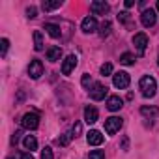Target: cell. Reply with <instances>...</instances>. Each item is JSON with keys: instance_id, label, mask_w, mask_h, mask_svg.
Listing matches in <instances>:
<instances>
[{"instance_id": "603a6c76", "label": "cell", "mask_w": 159, "mask_h": 159, "mask_svg": "<svg viewBox=\"0 0 159 159\" xmlns=\"http://www.w3.org/2000/svg\"><path fill=\"white\" fill-rule=\"evenodd\" d=\"M8 47H10V39L2 38V39H0V54H2V56L8 52Z\"/></svg>"}, {"instance_id": "52a82bcc", "label": "cell", "mask_w": 159, "mask_h": 159, "mask_svg": "<svg viewBox=\"0 0 159 159\" xmlns=\"http://www.w3.org/2000/svg\"><path fill=\"white\" fill-rule=\"evenodd\" d=\"M155 21H157V11H155V10L150 8V10H144V11H142V15H140V23H142L146 28L153 26Z\"/></svg>"}, {"instance_id": "74e56055", "label": "cell", "mask_w": 159, "mask_h": 159, "mask_svg": "<svg viewBox=\"0 0 159 159\" xmlns=\"http://www.w3.org/2000/svg\"><path fill=\"white\" fill-rule=\"evenodd\" d=\"M157 64H159V58H157Z\"/></svg>"}, {"instance_id": "83f0119b", "label": "cell", "mask_w": 159, "mask_h": 159, "mask_svg": "<svg viewBox=\"0 0 159 159\" xmlns=\"http://www.w3.org/2000/svg\"><path fill=\"white\" fill-rule=\"evenodd\" d=\"M41 159H52V150H51L49 146L43 148V152H41Z\"/></svg>"}, {"instance_id": "3957f363", "label": "cell", "mask_w": 159, "mask_h": 159, "mask_svg": "<svg viewBox=\"0 0 159 159\" xmlns=\"http://www.w3.org/2000/svg\"><path fill=\"white\" fill-rule=\"evenodd\" d=\"M129 73H125V71H118V73H114L112 75V83H114V86L116 88H120V90H124V88H127L129 86Z\"/></svg>"}, {"instance_id": "1f68e13d", "label": "cell", "mask_w": 159, "mask_h": 159, "mask_svg": "<svg viewBox=\"0 0 159 159\" xmlns=\"http://www.w3.org/2000/svg\"><path fill=\"white\" fill-rule=\"evenodd\" d=\"M19 135H21V131H15V133H13V137H11V144H17V140H19Z\"/></svg>"}, {"instance_id": "d590c367", "label": "cell", "mask_w": 159, "mask_h": 159, "mask_svg": "<svg viewBox=\"0 0 159 159\" xmlns=\"http://www.w3.org/2000/svg\"><path fill=\"white\" fill-rule=\"evenodd\" d=\"M157 13H159V0H157Z\"/></svg>"}, {"instance_id": "8d00e7d4", "label": "cell", "mask_w": 159, "mask_h": 159, "mask_svg": "<svg viewBox=\"0 0 159 159\" xmlns=\"http://www.w3.org/2000/svg\"><path fill=\"white\" fill-rule=\"evenodd\" d=\"M8 159H13V157H8Z\"/></svg>"}, {"instance_id": "484cf974", "label": "cell", "mask_w": 159, "mask_h": 159, "mask_svg": "<svg viewBox=\"0 0 159 159\" xmlns=\"http://www.w3.org/2000/svg\"><path fill=\"white\" fill-rule=\"evenodd\" d=\"M90 159H105V152L103 150H92L90 152Z\"/></svg>"}, {"instance_id": "cb8c5ba5", "label": "cell", "mask_w": 159, "mask_h": 159, "mask_svg": "<svg viewBox=\"0 0 159 159\" xmlns=\"http://www.w3.org/2000/svg\"><path fill=\"white\" fill-rule=\"evenodd\" d=\"M81 131H83V125H81V122H75V125L71 127V137H79V135H81Z\"/></svg>"}, {"instance_id": "ac0fdd59", "label": "cell", "mask_w": 159, "mask_h": 159, "mask_svg": "<svg viewBox=\"0 0 159 159\" xmlns=\"http://www.w3.org/2000/svg\"><path fill=\"white\" fill-rule=\"evenodd\" d=\"M34 49L36 51H43V38H41V32L39 30L34 32Z\"/></svg>"}, {"instance_id": "ba28073f", "label": "cell", "mask_w": 159, "mask_h": 159, "mask_svg": "<svg viewBox=\"0 0 159 159\" xmlns=\"http://www.w3.org/2000/svg\"><path fill=\"white\" fill-rule=\"evenodd\" d=\"M81 28H83L84 34H94V32L98 30V21H96V17H84L83 23H81Z\"/></svg>"}, {"instance_id": "9a60e30c", "label": "cell", "mask_w": 159, "mask_h": 159, "mask_svg": "<svg viewBox=\"0 0 159 159\" xmlns=\"http://www.w3.org/2000/svg\"><path fill=\"white\" fill-rule=\"evenodd\" d=\"M62 58V49L60 47H49L47 49V60L49 62H58Z\"/></svg>"}, {"instance_id": "4dcf8cb0", "label": "cell", "mask_w": 159, "mask_h": 159, "mask_svg": "<svg viewBox=\"0 0 159 159\" xmlns=\"http://www.w3.org/2000/svg\"><path fill=\"white\" fill-rule=\"evenodd\" d=\"M90 83H92V79H90V75H84V77H83V86H88Z\"/></svg>"}, {"instance_id": "f1b7e54d", "label": "cell", "mask_w": 159, "mask_h": 159, "mask_svg": "<svg viewBox=\"0 0 159 159\" xmlns=\"http://www.w3.org/2000/svg\"><path fill=\"white\" fill-rule=\"evenodd\" d=\"M26 15H28V19H34V17L38 15V10H36L34 6H30V8L26 10Z\"/></svg>"}, {"instance_id": "e575fe53", "label": "cell", "mask_w": 159, "mask_h": 159, "mask_svg": "<svg viewBox=\"0 0 159 159\" xmlns=\"http://www.w3.org/2000/svg\"><path fill=\"white\" fill-rule=\"evenodd\" d=\"M135 2H133V0H125V8H131Z\"/></svg>"}, {"instance_id": "5bb4252c", "label": "cell", "mask_w": 159, "mask_h": 159, "mask_svg": "<svg viewBox=\"0 0 159 159\" xmlns=\"http://www.w3.org/2000/svg\"><path fill=\"white\" fill-rule=\"evenodd\" d=\"M98 109L96 107H86L84 109V122L86 124H96L98 122Z\"/></svg>"}, {"instance_id": "d6a6232c", "label": "cell", "mask_w": 159, "mask_h": 159, "mask_svg": "<svg viewBox=\"0 0 159 159\" xmlns=\"http://www.w3.org/2000/svg\"><path fill=\"white\" fill-rule=\"evenodd\" d=\"M21 159H34V155H32V152H25V153H21Z\"/></svg>"}, {"instance_id": "d6986e66", "label": "cell", "mask_w": 159, "mask_h": 159, "mask_svg": "<svg viewBox=\"0 0 159 159\" xmlns=\"http://www.w3.org/2000/svg\"><path fill=\"white\" fill-rule=\"evenodd\" d=\"M111 30H112V25H111V21H105L103 25H101V30H99V36L105 39L109 34H111Z\"/></svg>"}, {"instance_id": "277c9868", "label": "cell", "mask_w": 159, "mask_h": 159, "mask_svg": "<svg viewBox=\"0 0 159 159\" xmlns=\"http://www.w3.org/2000/svg\"><path fill=\"white\" fill-rule=\"evenodd\" d=\"M21 124H23L25 129H38V125H39V116H38L36 112H26V114L23 116Z\"/></svg>"}, {"instance_id": "7c38bea8", "label": "cell", "mask_w": 159, "mask_h": 159, "mask_svg": "<svg viewBox=\"0 0 159 159\" xmlns=\"http://www.w3.org/2000/svg\"><path fill=\"white\" fill-rule=\"evenodd\" d=\"M86 140H88L90 146H99V144H103V135L98 129H92V131L86 133Z\"/></svg>"}, {"instance_id": "44dd1931", "label": "cell", "mask_w": 159, "mask_h": 159, "mask_svg": "<svg viewBox=\"0 0 159 159\" xmlns=\"http://www.w3.org/2000/svg\"><path fill=\"white\" fill-rule=\"evenodd\" d=\"M60 6H62L60 0H56V2H43V4H41L43 11H52V10H56V8H60Z\"/></svg>"}, {"instance_id": "4fadbf2b", "label": "cell", "mask_w": 159, "mask_h": 159, "mask_svg": "<svg viewBox=\"0 0 159 159\" xmlns=\"http://www.w3.org/2000/svg\"><path fill=\"white\" fill-rule=\"evenodd\" d=\"M122 107H124V101H122L120 96H111V98H109V101H107V109H109V111L116 112V111H120Z\"/></svg>"}, {"instance_id": "ffe728a7", "label": "cell", "mask_w": 159, "mask_h": 159, "mask_svg": "<svg viewBox=\"0 0 159 159\" xmlns=\"http://www.w3.org/2000/svg\"><path fill=\"white\" fill-rule=\"evenodd\" d=\"M120 62H122L124 66H133V64H135V56H133L131 52H124V54L120 56Z\"/></svg>"}, {"instance_id": "30bf717a", "label": "cell", "mask_w": 159, "mask_h": 159, "mask_svg": "<svg viewBox=\"0 0 159 159\" xmlns=\"http://www.w3.org/2000/svg\"><path fill=\"white\" fill-rule=\"evenodd\" d=\"M28 75H30L32 79H39V77L43 75V64H41V60H32V62H30V66H28Z\"/></svg>"}, {"instance_id": "4316f807", "label": "cell", "mask_w": 159, "mask_h": 159, "mask_svg": "<svg viewBox=\"0 0 159 159\" xmlns=\"http://www.w3.org/2000/svg\"><path fill=\"white\" fill-rule=\"evenodd\" d=\"M71 139H73V137H71V133H66L64 137H60V139H58V144H60V146H67V142H69Z\"/></svg>"}, {"instance_id": "9c48e42d", "label": "cell", "mask_w": 159, "mask_h": 159, "mask_svg": "<svg viewBox=\"0 0 159 159\" xmlns=\"http://www.w3.org/2000/svg\"><path fill=\"white\" fill-rule=\"evenodd\" d=\"M77 62H79V58H77L75 54H69V56H66V60L62 62V73H64V75H69V73L75 69Z\"/></svg>"}, {"instance_id": "d4e9b609", "label": "cell", "mask_w": 159, "mask_h": 159, "mask_svg": "<svg viewBox=\"0 0 159 159\" xmlns=\"http://www.w3.org/2000/svg\"><path fill=\"white\" fill-rule=\"evenodd\" d=\"M111 73H112V64H109V62L103 64V66H101V75H103V77H109Z\"/></svg>"}, {"instance_id": "836d02e7", "label": "cell", "mask_w": 159, "mask_h": 159, "mask_svg": "<svg viewBox=\"0 0 159 159\" xmlns=\"http://www.w3.org/2000/svg\"><path fill=\"white\" fill-rule=\"evenodd\" d=\"M127 146H129V140H127V137H124V140H122V150H127Z\"/></svg>"}, {"instance_id": "8992f818", "label": "cell", "mask_w": 159, "mask_h": 159, "mask_svg": "<svg viewBox=\"0 0 159 159\" xmlns=\"http://www.w3.org/2000/svg\"><path fill=\"white\" fill-rule=\"evenodd\" d=\"M105 96H107V86L103 83H94V86L90 90V98L94 101H101V99H105Z\"/></svg>"}, {"instance_id": "f546056e", "label": "cell", "mask_w": 159, "mask_h": 159, "mask_svg": "<svg viewBox=\"0 0 159 159\" xmlns=\"http://www.w3.org/2000/svg\"><path fill=\"white\" fill-rule=\"evenodd\" d=\"M118 19H120V21H124V23H125V21H127V19H129V13H127V11H122V13H120V15H118Z\"/></svg>"}, {"instance_id": "6da1fadb", "label": "cell", "mask_w": 159, "mask_h": 159, "mask_svg": "<svg viewBox=\"0 0 159 159\" xmlns=\"http://www.w3.org/2000/svg\"><path fill=\"white\" fill-rule=\"evenodd\" d=\"M139 88L142 92L144 98H153L155 96V90H157V84H155V79L150 77V75H144L140 79V83H139Z\"/></svg>"}, {"instance_id": "7402d4cb", "label": "cell", "mask_w": 159, "mask_h": 159, "mask_svg": "<svg viewBox=\"0 0 159 159\" xmlns=\"http://www.w3.org/2000/svg\"><path fill=\"white\" fill-rule=\"evenodd\" d=\"M157 112H159L157 107H142V109H140V114H142V116H150V118L155 116Z\"/></svg>"}, {"instance_id": "2e32d148", "label": "cell", "mask_w": 159, "mask_h": 159, "mask_svg": "<svg viewBox=\"0 0 159 159\" xmlns=\"http://www.w3.org/2000/svg\"><path fill=\"white\" fill-rule=\"evenodd\" d=\"M23 146H25V150L34 152V150L38 148V140H36V137H34V135H26L25 140H23Z\"/></svg>"}, {"instance_id": "8fae6325", "label": "cell", "mask_w": 159, "mask_h": 159, "mask_svg": "<svg viewBox=\"0 0 159 159\" xmlns=\"http://www.w3.org/2000/svg\"><path fill=\"white\" fill-rule=\"evenodd\" d=\"M90 11H92L94 15H105V13L109 11V4L103 2V0H96V2L90 4Z\"/></svg>"}, {"instance_id": "7a4b0ae2", "label": "cell", "mask_w": 159, "mask_h": 159, "mask_svg": "<svg viewBox=\"0 0 159 159\" xmlns=\"http://www.w3.org/2000/svg\"><path fill=\"white\" fill-rule=\"evenodd\" d=\"M122 125H124V120H122L120 116H111V118H107V120H105V131H107L109 135L118 133Z\"/></svg>"}, {"instance_id": "5b68a950", "label": "cell", "mask_w": 159, "mask_h": 159, "mask_svg": "<svg viewBox=\"0 0 159 159\" xmlns=\"http://www.w3.org/2000/svg\"><path fill=\"white\" fill-rule=\"evenodd\" d=\"M133 45L137 47V52H139V54H144V51H146V47H148V36H146L144 32L135 34V36H133Z\"/></svg>"}, {"instance_id": "e0dca14e", "label": "cell", "mask_w": 159, "mask_h": 159, "mask_svg": "<svg viewBox=\"0 0 159 159\" xmlns=\"http://www.w3.org/2000/svg\"><path fill=\"white\" fill-rule=\"evenodd\" d=\"M45 30H47V34H49L51 38H54V39L62 36V30H60V26H58V25H52V23H47V25H45Z\"/></svg>"}]
</instances>
